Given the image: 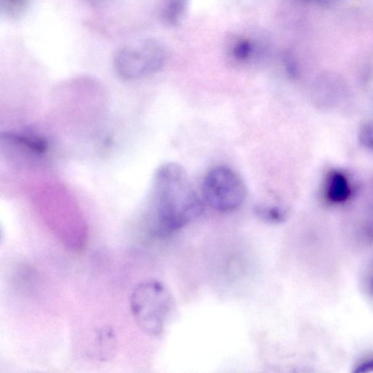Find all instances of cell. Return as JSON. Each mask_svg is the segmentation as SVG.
Here are the masks:
<instances>
[{"instance_id":"obj_1","label":"cell","mask_w":373,"mask_h":373,"mask_svg":"<svg viewBox=\"0 0 373 373\" xmlns=\"http://www.w3.org/2000/svg\"><path fill=\"white\" fill-rule=\"evenodd\" d=\"M146 215L152 233L167 237L202 214L204 205L185 169L168 163L156 171L149 192Z\"/></svg>"},{"instance_id":"obj_2","label":"cell","mask_w":373,"mask_h":373,"mask_svg":"<svg viewBox=\"0 0 373 373\" xmlns=\"http://www.w3.org/2000/svg\"><path fill=\"white\" fill-rule=\"evenodd\" d=\"M131 310L140 328L150 336L164 332L174 307L168 287L156 280H145L133 289L130 299Z\"/></svg>"},{"instance_id":"obj_3","label":"cell","mask_w":373,"mask_h":373,"mask_svg":"<svg viewBox=\"0 0 373 373\" xmlns=\"http://www.w3.org/2000/svg\"><path fill=\"white\" fill-rule=\"evenodd\" d=\"M166 51L153 39H145L124 46L115 54V70L124 79H142L159 71L164 64Z\"/></svg>"},{"instance_id":"obj_4","label":"cell","mask_w":373,"mask_h":373,"mask_svg":"<svg viewBox=\"0 0 373 373\" xmlns=\"http://www.w3.org/2000/svg\"><path fill=\"white\" fill-rule=\"evenodd\" d=\"M204 197L213 209L230 212L239 209L247 198V188L240 176L227 166L212 169L203 183Z\"/></svg>"},{"instance_id":"obj_5","label":"cell","mask_w":373,"mask_h":373,"mask_svg":"<svg viewBox=\"0 0 373 373\" xmlns=\"http://www.w3.org/2000/svg\"><path fill=\"white\" fill-rule=\"evenodd\" d=\"M350 194L351 188L346 176L339 171L332 172L326 185L327 199L333 203H342L349 198Z\"/></svg>"},{"instance_id":"obj_6","label":"cell","mask_w":373,"mask_h":373,"mask_svg":"<svg viewBox=\"0 0 373 373\" xmlns=\"http://www.w3.org/2000/svg\"><path fill=\"white\" fill-rule=\"evenodd\" d=\"M3 139L34 154H43L48 148L47 143L43 137L32 133H8L3 136Z\"/></svg>"},{"instance_id":"obj_7","label":"cell","mask_w":373,"mask_h":373,"mask_svg":"<svg viewBox=\"0 0 373 373\" xmlns=\"http://www.w3.org/2000/svg\"><path fill=\"white\" fill-rule=\"evenodd\" d=\"M115 339L114 331L109 327L98 332L93 350L94 357L100 360L110 358L115 348Z\"/></svg>"},{"instance_id":"obj_8","label":"cell","mask_w":373,"mask_h":373,"mask_svg":"<svg viewBox=\"0 0 373 373\" xmlns=\"http://www.w3.org/2000/svg\"><path fill=\"white\" fill-rule=\"evenodd\" d=\"M187 4L188 0H167L162 13L165 22L171 25L178 24Z\"/></svg>"},{"instance_id":"obj_9","label":"cell","mask_w":373,"mask_h":373,"mask_svg":"<svg viewBox=\"0 0 373 373\" xmlns=\"http://www.w3.org/2000/svg\"><path fill=\"white\" fill-rule=\"evenodd\" d=\"M255 211L265 221L273 223H281L286 221L287 211L282 207L261 205L255 208Z\"/></svg>"},{"instance_id":"obj_10","label":"cell","mask_w":373,"mask_h":373,"mask_svg":"<svg viewBox=\"0 0 373 373\" xmlns=\"http://www.w3.org/2000/svg\"><path fill=\"white\" fill-rule=\"evenodd\" d=\"M362 148L373 155V117L362 124L359 131Z\"/></svg>"},{"instance_id":"obj_11","label":"cell","mask_w":373,"mask_h":373,"mask_svg":"<svg viewBox=\"0 0 373 373\" xmlns=\"http://www.w3.org/2000/svg\"><path fill=\"white\" fill-rule=\"evenodd\" d=\"M252 51V46L248 41H241L235 46L233 53L238 60H246Z\"/></svg>"},{"instance_id":"obj_12","label":"cell","mask_w":373,"mask_h":373,"mask_svg":"<svg viewBox=\"0 0 373 373\" xmlns=\"http://www.w3.org/2000/svg\"><path fill=\"white\" fill-rule=\"evenodd\" d=\"M373 372V360H368L361 364L355 370L357 373H367Z\"/></svg>"},{"instance_id":"obj_13","label":"cell","mask_w":373,"mask_h":373,"mask_svg":"<svg viewBox=\"0 0 373 373\" xmlns=\"http://www.w3.org/2000/svg\"><path fill=\"white\" fill-rule=\"evenodd\" d=\"M8 9L15 10L22 6L23 0H3Z\"/></svg>"},{"instance_id":"obj_14","label":"cell","mask_w":373,"mask_h":373,"mask_svg":"<svg viewBox=\"0 0 373 373\" xmlns=\"http://www.w3.org/2000/svg\"><path fill=\"white\" fill-rule=\"evenodd\" d=\"M372 289H373V280H372Z\"/></svg>"}]
</instances>
